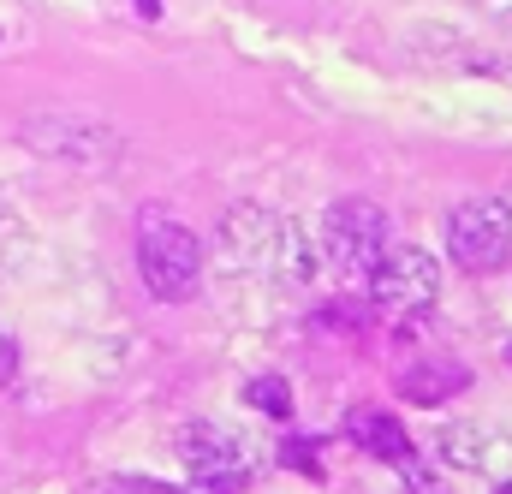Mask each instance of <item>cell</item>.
<instances>
[{
    "label": "cell",
    "mask_w": 512,
    "mask_h": 494,
    "mask_svg": "<svg viewBox=\"0 0 512 494\" xmlns=\"http://www.w3.org/2000/svg\"><path fill=\"white\" fill-rule=\"evenodd\" d=\"M221 250L239 274L256 280H274V286H310L322 256H316V233L292 215H274V209H256L239 203L227 221H221Z\"/></svg>",
    "instance_id": "cell-1"
},
{
    "label": "cell",
    "mask_w": 512,
    "mask_h": 494,
    "mask_svg": "<svg viewBox=\"0 0 512 494\" xmlns=\"http://www.w3.org/2000/svg\"><path fill=\"white\" fill-rule=\"evenodd\" d=\"M137 274H143L149 298H161V304H185L203 286V245H197V233L185 221H173L167 209H155V203L137 215Z\"/></svg>",
    "instance_id": "cell-2"
},
{
    "label": "cell",
    "mask_w": 512,
    "mask_h": 494,
    "mask_svg": "<svg viewBox=\"0 0 512 494\" xmlns=\"http://www.w3.org/2000/svg\"><path fill=\"white\" fill-rule=\"evenodd\" d=\"M382 250H387V215L376 203H364V197H340L316 221V256L340 280H364Z\"/></svg>",
    "instance_id": "cell-3"
},
{
    "label": "cell",
    "mask_w": 512,
    "mask_h": 494,
    "mask_svg": "<svg viewBox=\"0 0 512 494\" xmlns=\"http://www.w3.org/2000/svg\"><path fill=\"white\" fill-rule=\"evenodd\" d=\"M173 453L185 459V471L209 494H239L256 471V447L227 423H185L173 435Z\"/></svg>",
    "instance_id": "cell-4"
},
{
    "label": "cell",
    "mask_w": 512,
    "mask_h": 494,
    "mask_svg": "<svg viewBox=\"0 0 512 494\" xmlns=\"http://www.w3.org/2000/svg\"><path fill=\"white\" fill-rule=\"evenodd\" d=\"M364 286H370V304L382 316L405 322V316H423L441 298V268H435L429 250H382L376 268L364 274Z\"/></svg>",
    "instance_id": "cell-5"
},
{
    "label": "cell",
    "mask_w": 512,
    "mask_h": 494,
    "mask_svg": "<svg viewBox=\"0 0 512 494\" xmlns=\"http://www.w3.org/2000/svg\"><path fill=\"white\" fill-rule=\"evenodd\" d=\"M447 250L459 268L489 274L512 256V203L507 197H477L447 215Z\"/></svg>",
    "instance_id": "cell-6"
},
{
    "label": "cell",
    "mask_w": 512,
    "mask_h": 494,
    "mask_svg": "<svg viewBox=\"0 0 512 494\" xmlns=\"http://www.w3.org/2000/svg\"><path fill=\"white\" fill-rule=\"evenodd\" d=\"M24 143L48 149V155H60V161H78V167H102V161H114V149H120V137H114L108 125H96V120H54V114L24 120Z\"/></svg>",
    "instance_id": "cell-7"
},
{
    "label": "cell",
    "mask_w": 512,
    "mask_h": 494,
    "mask_svg": "<svg viewBox=\"0 0 512 494\" xmlns=\"http://www.w3.org/2000/svg\"><path fill=\"white\" fill-rule=\"evenodd\" d=\"M435 453L453 465V471H477V477H512V435L507 429H489V423H459V429H441Z\"/></svg>",
    "instance_id": "cell-8"
},
{
    "label": "cell",
    "mask_w": 512,
    "mask_h": 494,
    "mask_svg": "<svg viewBox=\"0 0 512 494\" xmlns=\"http://www.w3.org/2000/svg\"><path fill=\"white\" fill-rule=\"evenodd\" d=\"M346 435L370 453V459H382L393 471H411V435H405V423L393 417V411H376V405H358L352 417H346Z\"/></svg>",
    "instance_id": "cell-9"
},
{
    "label": "cell",
    "mask_w": 512,
    "mask_h": 494,
    "mask_svg": "<svg viewBox=\"0 0 512 494\" xmlns=\"http://www.w3.org/2000/svg\"><path fill=\"white\" fill-rule=\"evenodd\" d=\"M393 387H399V399L435 411V405H447V399H459V393L471 387V370L453 364V358H423V364H411V370L393 375Z\"/></svg>",
    "instance_id": "cell-10"
},
{
    "label": "cell",
    "mask_w": 512,
    "mask_h": 494,
    "mask_svg": "<svg viewBox=\"0 0 512 494\" xmlns=\"http://www.w3.org/2000/svg\"><path fill=\"white\" fill-rule=\"evenodd\" d=\"M245 405L262 411V417H274V423H286L292 417V387L280 375H256V381H245Z\"/></svg>",
    "instance_id": "cell-11"
},
{
    "label": "cell",
    "mask_w": 512,
    "mask_h": 494,
    "mask_svg": "<svg viewBox=\"0 0 512 494\" xmlns=\"http://www.w3.org/2000/svg\"><path fill=\"white\" fill-rule=\"evenodd\" d=\"M280 459H286L292 471H304V477H322V465H316V447H310V441H286V447H280Z\"/></svg>",
    "instance_id": "cell-12"
},
{
    "label": "cell",
    "mask_w": 512,
    "mask_h": 494,
    "mask_svg": "<svg viewBox=\"0 0 512 494\" xmlns=\"http://www.w3.org/2000/svg\"><path fill=\"white\" fill-rule=\"evenodd\" d=\"M12 370H18V346H12V334L0 328V381H12Z\"/></svg>",
    "instance_id": "cell-13"
},
{
    "label": "cell",
    "mask_w": 512,
    "mask_h": 494,
    "mask_svg": "<svg viewBox=\"0 0 512 494\" xmlns=\"http://www.w3.org/2000/svg\"><path fill=\"white\" fill-rule=\"evenodd\" d=\"M137 12H143V18H155V12H161V0H137Z\"/></svg>",
    "instance_id": "cell-14"
},
{
    "label": "cell",
    "mask_w": 512,
    "mask_h": 494,
    "mask_svg": "<svg viewBox=\"0 0 512 494\" xmlns=\"http://www.w3.org/2000/svg\"><path fill=\"white\" fill-rule=\"evenodd\" d=\"M495 494H512V477H501V483H495Z\"/></svg>",
    "instance_id": "cell-15"
},
{
    "label": "cell",
    "mask_w": 512,
    "mask_h": 494,
    "mask_svg": "<svg viewBox=\"0 0 512 494\" xmlns=\"http://www.w3.org/2000/svg\"><path fill=\"white\" fill-rule=\"evenodd\" d=\"M507 364H512V340H507Z\"/></svg>",
    "instance_id": "cell-16"
}]
</instances>
